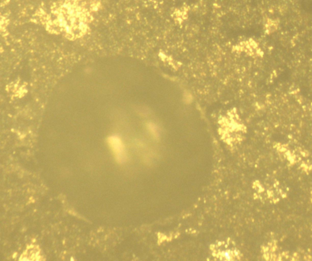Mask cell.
<instances>
[{"label": "cell", "mask_w": 312, "mask_h": 261, "mask_svg": "<svg viewBox=\"0 0 312 261\" xmlns=\"http://www.w3.org/2000/svg\"><path fill=\"white\" fill-rule=\"evenodd\" d=\"M59 6L56 10L57 14L49 25L54 32L63 34L70 38H76L85 34L89 28V17L84 8L76 6L71 2H66Z\"/></svg>", "instance_id": "obj_1"}, {"label": "cell", "mask_w": 312, "mask_h": 261, "mask_svg": "<svg viewBox=\"0 0 312 261\" xmlns=\"http://www.w3.org/2000/svg\"><path fill=\"white\" fill-rule=\"evenodd\" d=\"M40 250L36 246H29L20 257V261H38L40 259Z\"/></svg>", "instance_id": "obj_3"}, {"label": "cell", "mask_w": 312, "mask_h": 261, "mask_svg": "<svg viewBox=\"0 0 312 261\" xmlns=\"http://www.w3.org/2000/svg\"><path fill=\"white\" fill-rule=\"evenodd\" d=\"M108 143L116 160L119 163H123L126 160V153L124 145L118 136L113 135L108 138Z\"/></svg>", "instance_id": "obj_2"}]
</instances>
